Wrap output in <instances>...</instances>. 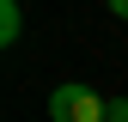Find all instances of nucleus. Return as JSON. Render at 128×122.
<instances>
[{
    "label": "nucleus",
    "mask_w": 128,
    "mask_h": 122,
    "mask_svg": "<svg viewBox=\"0 0 128 122\" xmlns=\"http://www.w3.org/2000/svg\"><path fill=\"white\" fill-rule=\"evenodd\" d=\"M110 122H128V98H110Z\"/></svg>",
    "instance_id": "7ed1b4c3"
},
{
    "label": "nucleus",
    "mask_w": 128,
    "mask_h": 122,
    "mask_svg": "<svg viewBox=\"0 0 128 122\" xmlns=\"http://www.w3.org/2000/svg\"><path fill=\"white\" fill-rule=\"evenodd\" d=\"M24 37V12H18V0H0V43H18Z\"/></svg>",
    "instance_id": "f03ea898"
},
{
    "label": "nucleus",
    "mask_w": 128,
    "mask_h": 122,
    "mask_svg": "<svg viewBox=\"0 0 128 122\" xmlns=\"http://www.w3.org/2000/svg\"><path fill=\"white\" fill-rule=\"evenodd\" d=\"M49 122H110V98H98L92 86H55Z\"/></svg>",
    "instance_id": "f257e3e1"
},
{
    "label": "nucleus",
    "mask_w": 128,
    "mask_h": 122,
    "mask_svg": "<svg viewBox=\"0 0 128 122\" xmlns=\"http://www.w3.org/2000/svg\"><path fill=\"white\" fill-rule=\"evenodd\" d=\"M110 12H116V18H128V0H110Z\"/></svg>",
    "instance_id": "20e7f679"
}]
</instances>
